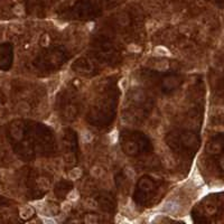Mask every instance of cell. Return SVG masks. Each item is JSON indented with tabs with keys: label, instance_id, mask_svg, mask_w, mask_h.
I'll return each instance as SVG.
<instances>
[{
	"label": "cell",
	"instance_id": "cell-9",
	"mask_svg": "<svg viewBox=\"0 0 224 224\" xmlns=\"http://www.w3.org/2000/svg\"><path fill=\"white\" fill-rule=\"evenodd\" d=\"M84 205H85L86 207H89V208L95 210V208L98 207V203H96V201L93 199V198H87L85 202H84Z\"/></svg>",
	"mask_w": 224,
	"mask_h": 224
},
{
	"label": "cell",
	"instance_id": "cell-5",
	"mask_svg": "<svg viewBox=\"0 0 224 224\" xmlns=\"http://www.w3.org/2000/svg\"><path fill=\"white\" fill-rule=\"evenodd\" d=\"M91 174L94 176L95 178H100V177H102L104 174V170L102 167H100V166H94V167H92V169H91Z\"/></svg>",
	"mask_w": 224,
	"mask_h": 224
},
{
	"label": "cell",
	"instance_id": "cell-14",
	"mask_svg": "<svg viewBox=\"0 0 224 224\" xmlns=\"http://www.w3.org/2000/svg\"><path fill=\"white\" fill-rule=\"evenodd\" d=\"M82 139H83L85 142H90V141L93 139V136H92V133H91L90 131H84V132L82 133Z\"/></svg>",
	"mask_w": 224,
	"mask_h": 224
},
{
	"label": "cell",
	"instance_id": "cell-1",
	"mask_svg": "<svg viewBox=\"0 0 224 224\" xmlns=\"http://www.w3.org/2000/svg\"><path fill=\"white\" fill-rule=\"evenodd\" d=\"M34 213H35L34 208L32 206H29V205H26V206L20 208L19 215H20V217H21L23 220H28V219H30L32 216L34 215Z\"/></svg>",
	"mask_w": 224,
	"mask_h": 224
},
{
	"label": "cell",
	"instance_id": "cell-4",
	"mask_svg": "<svg viewBox=\"0 0 224 224\" xmlns=\"http://www.w3.org/2000/svg\"><path fill=\"white\" fill-rule=\"evenodd\" d=\"M154 52H155V55H157V56H169L170 55L169 51L164 46H157Z\"/></svg>",
	"mask_w": 224,
	"mask_h": 224
},
{
	"label": "cell",
	"instance_id": "cell-6",
	"mask_svg": "<svg viewBox=\"0 0 224 224\" xmlns=\"http://www.w3.org/2000/svg\"><path fill=\"white\" fill-rule=\"evenodd\" d=\"M147 30L149 32V33H151V32H155L156 29L159 27V24L156 21V20H149L148 23H147Z\"/></svg>",
	"mask_w": 224,
	"mask_h": 224
},
{
	"label": "cell",
	"instance_id": "cell-15",
	"mask_svg": "<svg viewBox=\"0 0 224 224\" xmlns=\"http://www.w3.org/2000/svg\"><path fill=\"white\" fill-rule=\"evenodd\" d=\"M109 139H110L111 144H115V142L118 141V131H117V130H113L112 132H110Z\"/></svg>",
	"mask_w": 224,
	"mask_h": 224
},
{
	"label": "cell",
	"instance_id": "cell-17",
	"mask_svg": "<svg viewBox=\"0 0 224 224\" xmlns=\"http://www.w3.org/2000/svg\"><path fill=\"white\" fill-rule=\"evenodd\" d=\"M0 190H1V186H0Z\"/></svg>",
	"mask_w": 224,
	"mask_h": 224
},
{
	"label": "cell",
	"instance_id": "cell-3",
	"mask_svg": "<svg viewBox=\"0 0 224 224\" xmlns=\"http://www.w3.org/2000/svg\"><path fill=\"white\" fill-rule=\"evenodd\" d=\"M37 184H38V187L43 190H48V188L51 187V183H49V181H48L47 178H44V177H41V178L37 181Z\"/></svg>",
	"mask_w": 224,
	"mask_h": 224
},
{
	"label": "cell",
	"instance_id": "cell-11",
	"mask_svg": "<svg viewBox=\"0 0 224 224\" xmlns=\"http://www.w3.org/2000/svg\"><path fill=\"white\" fill-rule=\"evenodd\" d=\"M71 208H72V205H71L69 201H66V202H64V203L60 204V210H62V212H64V213L69 212Z\"/></svg>",
	"mask_w": 224,
	"mask_h": 224
},
{
	"label": "cell",
	"instance_id": "cell-13",
	"mask_svg": "<svg viewBox=\"0 0 224 224\" xmlns=\"http://www.w3.org/2000/svg\"><path fill=\"white\" fill-rule=\"evenodd\" d=\"M11 29H12L15 33L20 34V33H23V32H24V26H23L21 24H14V25L11 26Z\"/></svg>",
	"mask_w": 224,
	"mask_h": 224
},
{
	"label": "cell",
	"instance_id": "cell-2",
	"mask_svg": "<svg viewBox=\"0 0 224 224\" xmlns=\"http://www.w3.org/2000/svg\"><path fill=\"white\" fill-rule=\"evenodd\" d=\"M81 176H82V169L78 168V167L73 168V169L69 172V179H72V181H76V179H78Z\"/></svg>",
	"mask_w": 224,
	"mask_h": 224
},
{
	"label": "cell",
	"instance_id": "cell-10",
	"mask_svg": "<svg viewBox=\"0 0 224 224\" xmlns=\"http://www.w3.org/2000/svg\"><path fill=\"white\" fill-rule=\"evenodd\" d=\"M193 181H194V184H195L196 186H201V185L204 184L203 178L201 177V175H199L198 172H195V174H194V176H193Z\"/></svg>",
	"mask_w": 224,
	"mask_h": 224
},
{
	"label": "cell",
	"instance_id": "cell-12",
	"mask_svg": "<svg viewBox=\"0 0 224 224\" xmlns=\"http://www.w3.org/2000/svg\"><path fill=\"white\" fill-rule=\"evenodd\" d=\"M14 12H15L17 16H23V15L25 14V9H24V7H23L21 5H17V6H15V8H14Z\"/></svg>",
	"mask_w": 224,
	"mask_h": 224
},
{
	"label": "cell",
	"instance_id": "cell-7",
	"mask_svg": "<svg viewBox=\"0 0 224 224\" xmlns=\"http://www.w3.org/2000/svg\"><path fill=\"white\" fill-rule=\"evenodd\" d=\"M84 222H85V223H90V224H95L99 222V217L96 215H94V214H89V215L85 216Z\"/></svg>",
	"mask_w": 224,
	"mask_h": 224
},
{
	"label": "cell",
	"instance_id": "cell-16",
	"mask_svg": "<svg viewBox=\"0 0 224 224\" xmlns=\"http://www.w3.org/2000/svg\"><path fill=\"white\" fill-rule=\"evenodd\" d=\"M128 49H129L131 53H139L141 51V47L138 46L137 44H130L128 46Z\"/></svg>",
	"mask_w": 224,
	"mask_h": 224
},
{
	"label": "cell",
	"instance_id": "cell-8",
	"mask_svg": "<svg viewBox=\"0 0 224 224\" xmlns=\"http://www.w3.org/2000/svg\"><path fill=\"white\" fill-rule=\"evenodd\" d=\"M67 201H72V202H75V201H78V197H80V194H78V190H73L72 192H69V194H67Z\"/></svg>",
	"mask_w": 224,
	"mask_h": 224
}]
</instances>
